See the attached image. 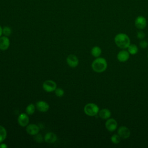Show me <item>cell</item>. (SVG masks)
<instances>
[{
	"instance_id": "1",
	"label": "cell",
	"mask_w": 148,
	"mask_h": 148,
	"mask_svg": "<svg viewBox=\"0 0 148 148\" xmlns=\"http://www.w3.org/2000/svg\"><path fill=\"white\" fill-rule=\"evenodd\" d=\"M114 40L116 46L122 49H127L131 42L129 36L124 33L117 34L114 37Z\"/></svg>"
},
{
	"instance_id": "2",
	"label": "cell",
	"mask_w": 148,
	"mask_h": 148,
	"mask_svg": "<svg viewBox=\"0 0 148 148\" xmlns=\"http://www.w3.org/2000/svg\"><path fill=\"white\" fill-rule=\"evenodd\" d=\"M91 67L94 71L98 73H101L107 69L108 62L105 58L102 57H97L92 62Z\"/></svg>"
},
{
	"instance_id": "3",
	"label": "cell",
	"mask_w": 148,
	"mask_h": 148,
	"mask_svg": "<svg viewBox=\"0 0 148 148\" xmlns=\"http://www.w3.org/2000/svg\"><path fill=\"white\" fill-rule=\"evenodd\" d=\"M99 111L98 105L94 103H88L84 106V112L88 116H95Z\"/></svg>"
},
{
	"instance_id": "4",
	"label": "cell",
	"mask_w": 148,
	"mask_h": 148,
	"mask_svg": "<svg viewBox=\"0 0 148 148\" xmlns=\"http://www.w3.org/2000/svg\"><path fill=\"white\" fill-rule=\"evenodd\" d=\"M43 88L47 92H52L55 91L57 88V84L55 82L51 80H47L45 81L42 85Z\"/></svg>"
},
{
	"instance_id": "5",
	"label": "cell",
	"mask_w": 148,
	"mask_h": 148,
	"mask_svg": "<svg viewBox=\"0 0 148 148\" xmlns=\"http://www.w3.org/2000/svg\"><path fill=\"white\" fill-rule=\"evenodd\" d=\"M134 23L135 27L139 29H143L147 25L146 19L142 16H138L135 20Z\"/></svg>"
},
{
	"instance_id": "6",
	"label": "cell",
	"mask_w": 148,
	"mask_h": 148,
	"mask_svg": "<svg viewBox=\"0 0 148 148\" xmlns=\"http://www.w3.org/2000/svg\"><path fill=\"white\" fill-rule=\"evenodd\" d=\"M105 127L109 132H113L117 129V123L116 120L113 118L108 119L105 122Z\"/></svg>"
},
{
	"instance_id": "7",
	"label": "cell",
	"mask_w": 148,
	"mask_h": 148,
	"mask_svg": "<svg viewBox=\"0 0 148 148\" xmlns=\"http://www.w3.org/2000/svg\"><path fill=\"white\" fill-rule=\"evenodd\" d=\"M117 134L123 139H127L131 135L130 129L125 126H121L117 130Z\"/></svg>"
},
{
	"instance_id": "8",
	"label": "cell",
	"mask_w": 148,
	"mask_h": 148,
	"mask_svg": "<svg viewBox=\"0 0 148 148\" xmlns=\"http://www.w3.org/2000/svg\"><path fill=\"white\" fill-rule=\"evenodd\" d=\"M66 62L69 66L75 68L78 65L79 60L75 55L69 54L66 58Z\"/></svg>"
},
{
	"instance_id": "9",
	"label": "cell",
	"mask_w": 148,
	"mask_h": 148,
	"mask_svg": "<svg viewBox=\"0 0 148 148\" xmlns=\"http://www.w3.org/2000/svg\"><path fill=\"white\" fill-rule=\"evenodd\" d=\"M130 58V53L128 51L125 50H122L120 51L117 55V58L119 60V61L121 62H124L128 61V60Z\"/></svg>"
},
{
	"instance_id": "10",
	"label": "cell",
	"mask_w": 148,
	"mask_h": 148,
	"mask_svg": "<svg viewBox=\"0 0 148 148\" xmlns=\"http://www.w3.org/2000/svg\"><path fill=\"white\" fill-rule=\"evenodd\" d=\"M26 131L28 134L31 135H35L39 133V128L35 124H30L27 125Z\"/></svg>"
},
{
	"instance_id": "11",
	"label": "cell",
	"mask_w": 148,
	"mask_h": 148,
	"mask_svg": "<svg viewBox=\"0 0 148 148\" xmlns=\"http://www.w3.org/2000/svg\"><path fill=\"white\" fill-rule=\"evenodd\" d=\"M18 123L21 127H25L29 123V117L25 113H21L18 117Z\"/></svg>"
},
{
	"instance_id": "12",
	"label": "cell",
	"mask_w": 148,
	"mask_h": 148,
	"mask_svg": "<svg viewBox=\"0 0 148 148\" xmlns=\"http://www.w3.org/2000/svg\"><path fill=\"white\" fill-rule=\"evenodd\" d=\"M37 109L41 112H46L49 109V104L44 101H39L36 103Z\"/></svg>"
},
{
	"instance_id": "13",
	"label": "cell",
	"mask_w": 148,
	"mask_h": 148,
	"mask_svg": "<svg viewBox=\"0 0 148 148\" xmlns=\"http://www.w3.org/2000/svg\"><path fill=\"white\" fill-rule=\"evenodd\" d=\"M10 45V40L9 38L6 36L0 37V49L2 50H7Z\"/></svg>"
},
{
	"instance_id": "14",
	"label": "cell",
	"mask_w": 148,
	"mask_h": 148,
	"mask_svg": "<svg viewBox=\"0 0 148 148\" xmlns=\"http://www.w3.org/2000/svg\"><path fill=\"white\" fill-rule=\"evenodd\" d=\"M57 135L54 133L51 132H47L44 137V139L45 142L49 143H54L57 140Z\"/></svg>"
},
{
	"instance_id": "15",
	"label": "cell",
	"mask_w": 148,
	"mask_h": 148,
	"mask_svg": "<svg viewBox=\"0 0 148 148\" xmlns=\"http://www.w3.org/2000/svg\"><path fill=\"white\" fill-rule=\"evenodd\" d=\"M98 114L99 117L101 119L107 120L110 118L111 116V112L108 109H102L99 111Z\"/></svg>"
},
{
	"instance_id": "16",
	"label": "cell",
	"mask_w": 148,
	"mask_h": 148,
	"mask_svg": "<svg viewBox=\"0 0 148 148\" xmlns=\"http://www.w3.org/2000/svg\"><path fill=\"white\" fill-rule=\"evenodd\" d=\"M91 53L92 56L95 57H99L102 53L101 49L98 46H94L91 50Z\"/></svg>"
},
{
	"instance_id": "17",
	"label": "cell",
	"mask_w": 148,
	"mask_h": 148,
	"mask_svg": "<svg viewBox=\"0 0 148 148\" xmlns=\"http://www.w3.org/2000/svg\"><path fill=\"white\" fill-rule=\"evenodd\" d=\"M127 49H128L127 51L131 55H135L138 51V46L134 44H130L129 46L127 47Z\"/></svg>"
},
{
	"instance_id": "18",
	"label": "cell",
	"mask_w": 148,
	"mask_h": 148,
	"mask_svg": "<svg viewBox=\"0 0 148 148\" xmlns=\"http://www.w3.org/2000/svg\"><path fill=\"white\" fill-rule=\"evenodd\" d=\"M7 132L5 128L0 125V143H1L6 138Z\"/></svg>"
},
{
	"instance_id": "19",
	"label": "cell",
	"mask_w": 148,
	"mask_h": 148,
	"mask_svg": "<svg viewBox=\"0 0 148 148\" xmlns=\"http://www.w3.org/2000/svg\"><path fill=\"white\" fill-rule=\"evenodd\" d=\"M25 111L28 114H29V115L32 114L35 112V105L33 103L29 104L27 106V108L25 109Z\"/></svg>"
},
{
	"instance_id": "20",
	"label": "cell",
	"mask_w": 148,
	"mask_h": 148,
	"mask_svg": "<svg viewBox=\"0 0 148 148\" xmlns=\"http://www.w3.org/2000/svg\"><path fill=\"white\" fill-rule=\"evenodd\" d=\"M110 140L114 144H118L121 140V137L118 134H113L111 136Z\"/></svg>"
},
{
	"instance_id": "21",
	"label": "cell",
	"mask_w": 148,
	"mask_h": 148,
	"mask_svg": "<svg viewBox=\"0 0 148 148\" xmlns=\"http://www.w3.org/2000/svg\"><path fill=\"white\" fill-rule=\"evenodd\" d=\"M2 32H3V35H4L5 36H10V35H11L12 30H11V29H10V27L6 26V27H3Z\"/></svg>"
},
{
	"instance_id": "22",
	"label": "cell",
	"mask_w": 148,
	"mask_h": 148,
	"mask_svg": "<svg viewBox=\"0 0 148 148\" xmlns=\"http://www.w3.org/2000/svg\"><path fill=\"white\" fill-rule=\"evenodd\" d=\"M55 94L58 97H61L64 94V90L61 88H56L55 90Z\"/></svg>"
},
{
	"instance_id": "23",
	"label": "cell",
	"mask_w": 148,
	"mask_h": 148,
	"mask_svg": "<svg viewBox=\"0 0 148 148\" xmlns=\"http://www.w3.org/2000/svg\"><path fill=\"white\" fill-rule=\"evenodd\" d=\"M148 46V42L146 40H142L139 42V46L142 49H146Z\"/></svg>"
},
{
	"instance_id": "24",
	"label": "cell",
	"mask_w": 148,
	"mask_h": 148,
	"mask_svg": "<svg viewBox=\"0 0 148 148\" xmlns=\"http://www.w3.org/2000/svg\"><path fill=\"white\" fill-rule=\"evenodd\" d=\"M34 140H35L37 142H39V143H41L42 141H43V138L42 136V135L40 134H36L35 135H34Z\"/></svg>"
},
{
	"instance_id": "25",
	"label": "cell",
	"mask_w": 148,
	"mask_h": 148,
	"mask_svg": "<svg viewBox=\"0 0 148 148\" xmlns=\"http://www.w3.org/2000/svg\"><path fill=\"white\" fill-rule=\"evenodd\" d=\"M137 38L139 39H143L145 37V34L142 31H139L137 32V34H136Z\"/></svg>"
},
{
	"instance_id": "26",
	"label": "cell",
	"mask_w": 148,
	"mask_h": 148,
	"mask_svg": "<svg viewBox=\"0 0 148 148\" xmlns=\"http://www.w3.org/2000/svg\"><path fill=\"white\" fill-rule=\"evenodd\" d=\"M8 146L5 143H0V148H6Z\"/></svg>"
},
{
	"instance_id": "27",
	"label": "cell",
	"mask_w": 148,
	"mask_h": 148,
	"mask_svg": "<svg viewBox=\"0 0 148 148\" xmlns=\"http://www.w3.org/2000/svg\"><path fill=\"white\" fill-rule=\"evenodd\" d=\"M2 31H3V29L2 28V27H1V26L0 25V37L1 36V35H2V33H3V32H2Z\"/></svg>"
},
{
	"instance_id": "28",
	"label": "cell",
	"mask_w": 148,
	"mask_h": 148,
	"mask_svg": "<svg viewBox=\"0 0 148 148\" xmlns=\"http://www.w3.org/2000/svg\"><path fill=\"white\" fill-rule=\"evenodd\" d=\"M147 58H148V54H147Z\"/></svg>"
}]
</instances>
